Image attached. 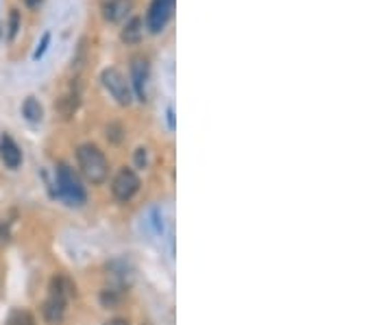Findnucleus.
Masks as SVG:
<instances>
[{
    "mask_svg": "<svg viewBox=\"0 0 392 325\" xmlns=\"http://www.w3.org/2000/svg\"><path fill=\"white\" fill-rule=\"evenodd\" d=\"M75 291H77L75 284L68 277H63V275L53 277V282L48 286V297L42 306V316H44L46 325H61L63 323L68 304H70V299H73Z\"/></svg>",
    "mask_w": 392,
    "mask_h": 325,
    "instance_id": "1",
    "label": "nucleus"
},
{
    "mask_svg": "<svg viewBox=\"0 0 392 325\" xmlns=\"http://www.w3.org/2000/svg\"><path fill=\"white\" fill-rule=\"evenodd\" d=\"M77 162L81 175L90 184H102L110 175V164H107V158L96 144H81L77 149Z\"/></svg>",
    "mask_w": 392,
    "mask_h": 325,
    "instance_id": "2",
    "label": "nucleus"
},
{
    "mask_svg": "<svg viewBox=\"0 0 392 325\" xmlns=\"http://www.w3.org/2000/svg\"><path fill=\"white\" fill-rule=\"evenodd\" d=\"M57 190L61 199L68 201V205H83L88 201V192L81 184V179L68 164H59L57 168Z\"/></svg>",
    "mask_w": 392,
    "mask_h": 325,
    "instance_id": "3",
    "label": "nucleus"
},
{
    "mask_svg": "<svg viewBox=\"0 0 392 325\" xmlns=\"http://www.w3.org/2000/svg\"><path fill=\"white\" fill-rule=\"evenodd\" d=\"M100 81L105 86V90L112 94V98L118 103V105H131L133 103V90H131V83L127 81V77L118 68H105L102 75H100Z\"/></svg>",
    "mask_w": 392,
    "mask_h": 325,
    "instance_id": "4",
    "label": "nucleus"
},
{
    "mask_svg": "<svg viewBox=\"0 0 392 325\" xmlns=\"http://www.w3.org/2000/svg\"><path fill=\"white\" fill-rule=\"evenodd\" d=\"M139 190V177L135 175L133 168H120L114 177V182H112V192L118 201L127 203L131 201Z\"/></svg>",
    "mask_w": 392,
    "mask_h": 325,
    "instance_id": "5",
    "label": "nucleus"
},
{
    "mask_svg": "<svg viewBox=\"0 0 392 325\" xmlns=\"http://www.w3.org/2000/svg\"><path fill=\"white\" fill-rule=\"evenodd\" d=\"M174 11V0H153L147 14V29L151 33H161L170 22Z\"/></svg>",
    "mask_w": 392,
    "mask_h": 325,
    "instance_id": "6",
    "label": "nucleus"
},
{
    "mask_svg": "<svg viewBox=\"0 0 392 325\" xmlns=\"http://www.w3.org/2000/svg\"><path fill=\"white\" fill-rule=\"evenodd\" d=\"M149 79H151V70H149V61L144 57H135L131 61V90L135 92V96L139 100H147L149 94Z\"/></svg>",
    "mask_w": 392,
    "mask_h": 325,
    "instance_id": "7",
    "label": "nucleus"
},
{
    "mask_svg": "<svg viewBox=\"0 0 392 325\" xmlns=\"http://www.w3.org/2000/svg\"><path fill=\"white\" fill-rule=\"evenodd\" d=\"M0 158H3L5 166L16 170L22 164V151L18 147V142L11 135H0Z\"/></svg>",
    "mask_w": 392,
    "mask_h": 325,
    "instance_id": "8",
    "label": "nucleus"
},
{
    "mask_svg": "<svg viewBox=\"0 0 392 325\" xmlns=\"http://www.w3.org/2000/svg\"><path fill=\"white\" fill-rule=\"evenodd\" d=\"M133 9V0H107L102 7V16L110 22H120L125 20Z\"/></svg>",
    "mask_w": 392,
    "mask_h": 325,
    "instance_id": "9",
    "label": "nucleus"
},
{
    "mask_svg": "<svg viewBox=\"0 0 392 325\" xmlns=\"http://www.w3.org/2000/svg\"><path fill=\"white\" fill-rule=\"evenodd\" d=\"M142 35H144V20L142 18H131L122 31H120V40L125 44H137L142 40Z\"/></svg>",
    "mask_w": 392,
    "mask_h": 325,
    "instance_id": "10",
    "label": "nucleus"
},
{
    "mask_svg": "<svg viewBox=\"0 0 392 325\" xmlns=\"http://www.w3.org/2000/svg\"><path fill=\"white\" fill-rule=\"evenodd\" d=\"M55 110L59 112V116H61L63 120H68L70 116H73V114L79 110V92H75V90L65 92V94L57 100Z\"/></svg>",
    "mask_w": 392,
    "mask_h": 325,
    "instance_id": "11",
    "label": "nucleus"
},
{
    "mask_svg": "<svg viewBox=\"0 0 392 325\" xmlns=\"http://www.w3.org/2000/svg\"><path fill=\"white\" fill-rule=\"evenodd\" d=\"M22 114H24V118L28 123H42V118H44V110H42L40 100L35 98V96H28L22 103Z\"/></svg>",
    "mask_w": 392,
    "mask_h": 325,
    "instance_id": "12",
    "label": "nucleus"
},
{
    "mask_svg": "<svg viewBox=\"0 0 392 325\" xmlns=\"http://www.w3.org/2000/svg\"><path fill=\"white\" fill-rule=\"evenodd\" d=\"M7 325H38L28 310H14L7 319Z\"/></svg>",
    "mask_w": 392,
    "mask_h": 325,
    "instance_id": "13",
    "label": "nucleus"
},
{
    "mask_svg": "<svg viewBox=\"0 0 392 325\" xmlns=\"http://www.w3.org/2000/svg\"><path fill=\"white\" fill-rule=\"evenodd\" d=\"M11 240V221L0 219V247H7Z\"/></svg>",
    "mask_w": 392,
    "mask_h": 325,
    "instance_id": "14",
    "label": "nucleus"
},
{
    "mask_svg": "<svg viewBox=\"0 0 392 325\" xmlns=\"http://www.w3.org/2000/svg\"><path fill=\"white\" fill-rule=\"evenodd\" d=\"M48 44H51V33H44V35H42V42L38 44V48H35V53H33V59H40V57L46 53Z\"/></svg>",
    "mask_w": 392,
    "mask_h": 325,
    "instance_id": "15",
    "label": "nucleus"
},
{
    "mask_svg": "<svg viewBox=\"0 0 392 325\" xmlns=\"http://www.w3.org/2000/svg\"><path fill=\"white\" fill-rule=\"evenodd\" d=\"M16 31H18V11H14V14H11V24H9V38H14V35H16Z\"/></svg>",
    "mask_w": 392,
    "mask_h": 325,
    "instance_id": "16",
    "label": "nucleus"
},
{
    "mask_svg": "<svg viewBox=\"0 0 392 325\" xmlns=\"http://www.w3.org/2000/svg\"><path fill=\"white\" fill-rule=\"evenodd\" d=\"M135 160H137V164H139V166H144V164H147V149H137Z\"/></svg>",
    "mask_w": 392,
    "mask_h": 325,
    "instance_id": "17",
    "label": "nucleus"
},
{
    "mask_svg": "<svg viewBox=\"0 0 392 325\" xmlns=\"http://www.w3.org/2000/svg\"><path fill=\"white\" fill-rule=\"evenodd\" d=\"M168 127L174 129V110L172 107H168Z\"/></svg>",
    "mask_w": 392,
    "mask_h": 325,
    "instance_id": "18",
    "label": "nucleus"
},
{
    "mask_svg": "<svg viewBox=\"0 0 392 325\" xmlns=\"http://www.w3.org/2000/svg\"><path fill=\"white\" fill-rule=\"evenodd\" d=\"M105 325H129L125 319H112V321H107Z\"/></svg>",
    "mask_w": 392,
    "mask_h": 325,
    "instance_id": "19",
    "label": "nucleus"
},
{
    "mask_svg": "<svg viewBox=\"0 0 392 325\" xmlns=\"http://www.w3.org/2000/svg\"><path fill=\"white\" fill-rule=\"evenodd\" d=\"M40 3H42V0H26L28 7H35V5H40Z\"/></svg>",
    "mask_w": 392,
    "mask_h": 325,
    "instance_id": "20",
    "label": "nucleus"
}]
</instances>
